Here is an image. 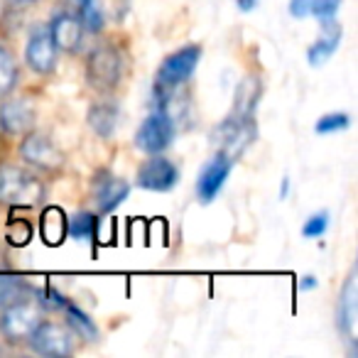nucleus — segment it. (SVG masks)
Instances as JSON below:
<instances>
[{
	"label": "nucleus",
	"instance_id": "nucleus-26",
	"mask_svg": "<svg viewBox=\"0 0 358 358\" xmlns=\"http://www.w3.org/2000/svg\"><path fill=\"white\" fill-rule=\"evenodd\" d=\"M329 229V214L327 211H319V214H312L302 226V236L304 238H322Z\"/></svg>",
	"mask_w": 358,
	"mask_h": 358
},
{
	"label": "nucleus",
	"instance_id": "nucleus-14",
	"mask_svg": "<svg viewBox=\"0 0 358 358\" xmlns=\"http://www.w3.org/2000/svg\"><path fill=\"white\" fill-rule=\"evenodd\" d=\"M47 30H50V37H52V42H55L57 52H76L81 40H84V27H81L76 13H69V10L57 13Z\"/></svg>",
	"mask_w": 358,
	"mask_h": 358
},
{
	"label": "nucleus",
	"instance_id": "nucleus-25",
	"mask_svg": "<svg viewBox=\"0 0 358 358\" xmlns=\"http://www.w3.org/2000/svg\"><path fill=\"white\" fill-rule=\"evenodd\" d=\"M348 125H351V115L348 113H327L317 120L314 130H317L319 135H331V133H341V130H346Z\"/></svg>",
	"mask_w": 358,
	"mask_h": 358
},
{
	"label": "nucleus",
	"instance_id": "nucleus-31",
	"mask_svg": "<svg viewBox=\"0 0 358 358\" xmlns=\"http://www.w3.org/2000/svg\"><path fill=\"white\" fill-rule=\"evenodd\" d=\"M236 6H238V10H243V13H250L255 6H258V0H234Z\"/></svg>",
	"mask_w": 358,
	"mask_h": 358
},
{
	"label": "nucleus",
	"instance_id": "nucleus-10",
	"mask_svg": "<svg viewBox=\"0 0 358 358\" xmlns=\"http://www.w3.org/2000/svg\"><path fill=\"white\" fill-rule=\"evenodd\" d=\"M231 167H234V159L226 152H216L209 162L204 164V169L196 177V196H199L201 204H211L216 196L224 189L226 179L231 174Z\"/></svg>",
	"mask_w": 358,
	"mask_h": 358
},
{
	"label": "nucleus",
	"instance_id": "nucleus-8",
	"mask_svg": "<svg viewBox=\"0 0 358 358\" xmlns=\"http://www.w3.org/2000/svg\"><path fill=\"white\" fill-rule=\"evenodd\" d=\"M20 157L27 164L45 169V172H55V169L64 167V155L45 133H27L20 143Z\"/></svg>",
	"mask_w": 358,
	"mask_h": 358
},
{
	"label": "nucleus",
	"instance_id": "nucleus-12",
	"mask_svg": "<svg viewBox=\"0 0 358 358\" xmlns=\"http://www.w3.org/2000/svg\"><path fill=\"white\" fill-rule=\"evenodd\" d=\"M25 62L35 74H52L57 66V47L47 27H37L25 47Z\"/></svg>",
	"mask_w": 358,
	"mask_h": 358
},
{
	"label": "nucleus",
	"instance_id": "nucleus-6",
	"mask_svg": "<svg viewBox=\"0 0 358 358\" xmlns=\"http://www.w3.org/2000/svg\"><path fill=\"white\" fill-rule=\"evenodd\" d=\"M214 140L219 145V152H226L231 159L238 157L245 148L255 140V120L250 115L231 113L224 123L216 128Z\"/></svg>",
	"mask_w": 358,
	"mask_h": 358
},
{
	"label": "nucleus",
	"instance_id": "nucleus-9",
	"mask_svg": "<svg viewBox=\"0 0 358 358\" xmlns=\"http://www.w3.org/2000/svg\"><path fill=\"white\" fill-rule=\"evenodd\" d=\"M135 182H138L140 189L148 192H169L174 189V185L179 182V169L172 159L159 157V155H152L150 159H145L138 167V174H135Z\"/></svg>",
	"mask_w": 358,
	"mask_h": 358
},
{
	"label": "nucleus",
	"instance_id": "nucleus-1",
	"mask_svg": "<svg viewBox=\"0 0 358 358\" xmlns=\"http://www.w3.org/2000/svg\"><path fill=\"white\" fill-rule=\"evenodd\" d=\"M45 199V185L17 164H0V204L30 209Z\"/></svg>",
	"mask_w": 358,
	"mask_h": 358
},
{
	"label": "nucleus",
	"instance_id": "nucleus-15",
	"mask_svg": "<svg viewBox=\"0 0 358 358\" xmlns=\"http://www.w3.org/2000/svg\"><path fill=\"white\" fill-rule=\"evenodd\" d=\"M358 322V289H356V273L348 275L343 282V289L338 294V307H336V327L348 341H353Z\"/></svg>",
	"mask_w": 358,
	"mask_h": 358
},
{
	"label": "nucleus",
	"instance_id": "nucleus-32",
	"mask_svg": "<svg viewBox=\"0 0 358 358\" xmlns=\"http://www.w3.org/2000/svg\"><path fill=\"white\" fill-rule=\"evenodd\" d=\"M10 3H17V6H27V3H35V0H10Z\"/></svg>",
	"mask_w": 358,
	"mask_h": 358
},
{
	"label": "nucleus",
	"instance_id": "nucleus-13",
	"mask_svg": "<svg viewBox=\"0 0 358 358\" xmlns=\"http://www.w3.org/2000/svg\"><path fill=\"white\" fill-rule=\"evenodd\" d=\"M37 110L32 101L25 99H10L0 106V128L8 135H25L35 128Z\"/></svg>",
	"mask_w": 358,
	"mask_h": 358
},
{
	"label": "nucleus",
	"instance_id": "nucleus-24",
	"mask_svg": "<svg viewBox=\"0 0 358 358\" xmlns=\"http://www.w3.org/2000/svg\"><path fill=\"white\" fill-rule=\"evenodd\" d=\"M99 231V219L91 211H79L74 219L66 224V234L74 241H94Z\"/></svg>",
	"mask_w": 358,
	"mask_h": 358
},
{
	"label": "nucleus",
	"instance_id": "nucleus-7",
	"mask_svg": "<svg viewBox=\"0 0 358 358\" xmlns=\"http://www.w3.org/2000/svg\"><path fill=\"white\" fill-rule=\"evenodd\" d=\"M27 341H30L32 351L40 353V356L64 358L74 353V338H71V334L62 324L45 322V319L37 324V329L30 334Z\"/></svg>",
	"mask_w": 358,
	"mask_h": 358
},
{
	"label": "nucleus",
	"instance_id": "nucleus-22",
	"mask_svg": "<svg viewBox=\"0 0 358 358\" xmlns=\"http://www.w3.org/2000/svg\"><path fill=\"white\" fill-rule=\"evenodd\" d=\"M27 294H35V287L30 282H25L22 278H15V275H0V309L27 297Z\"/></svg>",
	"mask_w": 358,
	"mask_h": 358
},
{
	"label": "nucleus",
	"instance_id": "nucleus-17",
	"mask_svg": "<svg viewBox=\"0 0 358 358\" xmlns=\"http://www.w3.org/2000/svg\"><path fill=\"white\" fill-rule=\"evenodd\" d=\"M89 128L94 130L99 138H113V133L118 130L120 123V108L115 101H96L94 106L89 108Z\"/></svg>",
	"mask_w": 358,
	"mask_h": 358
},
{
	"label": "nucleus",
	"instance_id": "nucleus-20",
	"mask_svg": "<svg viewBox=\"0 0 358 358\" xmlns=\"http://www.w3.org/2000/svg\"><path fill=\"white\" fill-rule=\"evenodd\" d=\"M74 13L79 17L84 32H101L106 27V10L101 0H76Z\"/></svg>",
	"mask_w": 358,
	"mask_h": 358
},
{
	"label": "nucleus",
	"instance_id": "nucleus-16",
	"mask_svg": "<svg viewBox=\"0 0 358 358\" xmlns=\"http://www.w3.org/2000/svg\"><path fill=\"white\" fill-rule=\"evenodd\" d=\"M319 22H322L324 35L307 50V59L312 66H322L327 59H331L334 52H336L338 45H341V35H343V30L336 22V17H329V20H319Z\"/></svg>",
	"mask_w": 358,
	"mask_h": 358
},
{
	"label": "nucleus",
	"instance_id": "nucleus-23",
	"mask_svg": "<svg viewBox=\"0 0 358 358\" xmlns=\"http://www.w3.org/2000/svg\"><path fill=\"white\" fill-rule=\"evenodd\" d=\"M17 76H20V69H17V62L13 57L10 50L0 45V99H6L8 94H13L17 84Z\"/></svg>",
	"mask_w": 358,
	"mask_h": 358
},
{
	"label": "nucleus",
	"instance_id": "nucleus-5",
	"mask_svg": "<svg viewBox=\"0 0 358 358\" xmlns=\"http://www.w3.org/2000/svg\"><path fill=\"white\" fill-rule=\"evenodd\" d=\"M174 133H177V120L164 108H157L140 123L135 133V148L145 155H159L172 145Z\"/></svg>",
	"mask_w": 358,
	"mask_h": 358
},
{
	"label": "nucleus",
	"instance_id": "nucleus-19",
	"mask_svg": "<svg viewBox=\"0 0 358 358\" xmlns=\"http://www.w3.org/2000/svg\"><path fill=\"white\" fill-rule=\"evenodd\" d=\"M62 309H64L66 324H69L81 338H86V341H96V338H99V327H96V322L84 312V309L76 307V304L69 302V299L62 302Z\"/></svg>",
	"mask_w": 358,
	"mask_h": 358
},
{
	"label": "nucleus",
	"instance_id": "nucleus-30",
	"mask_svg": "<svg viewBox=\"0 0 358 358\" xmlns=\"http://www.w3.org/2000/svg\"><path fill=\"white\" fill-rule=\"evenodd\" d=\"M317 278H314V275H304L302 280H299V289H302V292H309V289H314L317 287Z\"/></svg>",
	"mask_w": 358,
	"mask_h": 358
},
{
	"label": "nucleus",
	"instance_id": "nucleus-29",
	"mask_svg": "<svg viewBox=\"0 0 358 358\" xmlns=\"http://www.w3.org/2000/svg\"><path fill=\"white\" fill-rule=\"evenodd\" d=\"M312 10V0H289V15L302 20V17L309 15Z\"/></svg>",
	"mask_w": 358,
	"mask_h": 358
},
{
	"label": "nucleus",
	"instance_id": "nucleus-28",
	"mask_svg": "<svg viewBox=\"0 0 358 358\" xmlns=\"http://www.w3.org/2000/svg\"><path fill=\"white\" fill-rule=\"evenodd\" d=\"M30 236H32V229L27 221L13 219L10 229H8V241H10L13 245H27L30 243Z\"/></svg>",
	"mask_w": 358,
	"mask_h": 358
},
{
	"label": "nucleus",
	"instance_id": "nucleus-4",
	"mask_svg": "<svg viewBox=\"0 0 358 358\" xmlns=\"http://www.w3.org/2000/svg\"><path fill=\"white\" fill-rule=\"evenodd\" d=\"M201 59V47L199 45H187L182 50L172 52L162 59L157 69V76H155V84H157V91L167 94V91H174L185 84L192 74L196 71V64Z\"/></svg>",
	"mask_w": 358,
	"mask_h": 358
},
{
	"label": "nucleus",
	"instance_id": "nucleus-33",
	"mask_svg": "<svg viewBox=\"0 0 358 358\" xmlns=\"http://www.w3.org/2000/svg\"><path fill=\"white\" fill-rule=\"evenodd\" d=\"M66 3H69V6H76V0H66Z\"/></svg>",
	"mask_w": 358,
	"mask_h": 358
},
{
	"label": "nucleus",
	"instance_id": "nucleus-21",
	"mask_svg": "<svg viewBox=\"0 0 358 358\" xmlns=\"http://www.w3.org/2000/svg\"><path fill=\"white\" fill-rule=\"evenodd\" d=\"M66 224L69 221H66L62 209H57V206L45 209V214H42V238L50 245H59L66 238Z\"/></svg>",
	"mask_w": 358,
	"mask_h": 358
},
{
	"label": "nucleus",
	"instance_id": "nucleus-27",
	"mask_svg": "<svg viewBox=\"0 0 358 358\" xmlns=\"http://www.w3.org/2000/svg\"><path fill=\"white\" fill-rule=\"evenodd\" d=\"M343 0H312V10L309 15L319 17V20H329V17H336L338 8H341Z\"/></svg>",
	"mask_w": 358,
	"mask_h": 358
},
{
	"label": "nucleus",
	"instance_id": "nucleus-18",
	"mask_svg": "<svg viewBox=\"0 0 358 358\" xmlns=\"http://www.w3.org/2000/svg\"><path fill=\"white\" fill-rule=\"evenodd\" d=\"M260 96H263V81L258 76H245L236 89L234 115H250L253 118L255 108L260 103Z\"/></svg>",
	"mask_w": 358,
	"mask_h": 358
},
{
	"label": "nucleus",
	"instance_id": "nucleus-3",
	"mask_svg": "<svg viewBox=\"0 0 358 358\" xmlns=\"http://www.w3.org/2000/svg\"><path fill=\"white\" fill-rule=\"evenodd\" d=\"M32 297L35 294H27V297L0 309V331L8 341H25L42 322V302Z\"/></svg>",
	"mask_w": 358,
	"mask_h": 358
},
{
	"label": "nucleus",
	"instance_id": "nucleus-2",
	"mask_svg": "<svg viewBox=\"0 0 358 358\" xmlns=\"http://www.w3.org/2000/svg\"><path fill=\"white\" fill-rule=\"evenodd\" d=\"M123 55L115 45H96L86 57V81L96 91H113L123 79Z\"/></svg>",
	"mask_w": 358,
	"mask_h": 358
},
{
	"label": "nucleus",
	"instance_id": "nucleus-11",
	"mask_svg": "<svg viewBox=\"0 0 358 358\" xmlns=\"http://www.w3.org/2000/svg\"><path fill=\"white\" fill-rule=\"evenodd\" d=\"M130 194V185L125 179L115 177L110 172H99L91 185V196H94V204L101 214H110L113 209H118Z\"/></svg>",
	"mask_w": 358,
	"mask_h": 358
}]
</instances>
